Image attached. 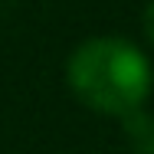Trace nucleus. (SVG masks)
Returning a JSON list of instances; mask_svg holds the SVG:
<instances>
[{
	"label": "nucleus",
	"instance_id": "obj_1",
	"mask_svg": "<svg viewBox=\"0 0 154 154\" xmlns=\"http://www.w3.org/2000/svg\"><path fill=\"white\" fill-rule=\"evenodd\" d=\"M66 79L82 105L122 118L151 95V62L128 39L95 36L72 49Z\"/></svg>",
	"mask_w": 154,
	"mask_h": 154
},
{
	"label": "nucleus",
	"instance_id": "obj_2",
	"mask_svg": "<svg viewBox=\"0 0 154 154\" xmlns=\"http://www.w3.org/2000/svg\"><path fill=\"white\" fill-rule=\"evenodd\" d=\"M125 122V138H128V148L131 154H154V115L134 108L122 115Z\"/></svg>",
	"mask_w": 154,
	"mask_h": 154
},
{
	"label": "nucleus",
	"instance_id": "obj_3",
	"mask_svg": "<svg viewBox=\"0 0 154 154\" xmlns=\"http://www.w3.org/2000/svg\"><path fill=\"white\" fill-rule=\"evenodd\" d=\"M144 33H148V39H151V46H154V0L144 7Z\"/></svg>",
	"mask_w": 154,
	"mask_h": 154
}]
</instances>
